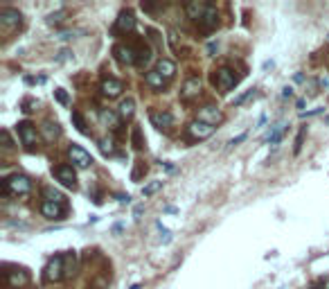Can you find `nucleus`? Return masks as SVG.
<instances>
[{
  "label": "nucleus",
  "instance_id": "nucleus-27",
  "mask_svg": "<svg viewBox=\"0 0 329 289\" xmlns=\"http://www.w3.org/2000/svg\"><path fill=\"white\" fill-rule=\"evenodd\" d=\"M72 122L77 124V129H79L81 134H88V127H86V122H84V118H81L79 111H72Z\"/></svg>",
  "mask_w": 329,
  "mask_h": 289
},
{
  "label": "nucleus",
  "instance_id": "nucleus-21",
  "mask_svg": "<svg viewBox=\"0 0 329 289\" xmlns=\"http://www.w3.org/2000/svg\"><path fill=\"white\" fill-rule=\"evenodd\" d=\"M7 283L9 287H25L30 283V276L25 271H16V273H7Z\"/></svg>",
  "mask_w": 329,
  "mask_h": 289
},
{
  "label": "nucleus",
  "instance_id": "nucleus-36",
  "mask_svg": "<svg viewBox=\"0 0 329 289\" xmlns=\"http://www.w3.org/2000/svg\"><path fill=\"white\" fill-rule=\"evenodd\" d=\"M302 138H304V129H302V131H300V134H297L296 147H293V151H296V154H300V149H302Z\"/></svg>",
  "mask_w": 329,
  "mask_h": 289
},
{
  "label": "nucleus",
  "instance_id": "nucleus-34",
  "mask_svg": "<svg viewBox=\"0 0 329 289\" xmlns=\"http://www.w3.org/2000/svg\"><path fill=\"white\" fill-rule=\"evenodd\" d=\"M0 136H2V143H5V144H2V147H5V149H11V147H14V144H11L9 131H5V129H2V134H0Z\"/></svg>",
  "mask_w": 329,
  "mask_h": 289
},
{
  "label": "nucleus",
  "instance_id": "nucleus-38",
  "mask_svg": "<svg viewBox=\"0 0 329 289\" xmlns=\"http://www.w3.org/2000/svg\"><path fill=\"white\" fill-rule=\"evenodd\" d=\"M318 287H320V289H329V276H327V278H323V280H320V283H318Z\"/></svg>",
  "mask_w": 329,
  "mask_h": 289
},
{
  "label": "nucleus",
  "instance_id": "nucleus-39",
  "mask_svg": "<svg viewBox=\"0 0 329 289\" xmlns=\"http://www.w3.org/2000/svg\"><path fill=\"white\" fill-rule=\"evenodd\" d=\"M320 86H323V88H329V77L327 75L320 77Z\"/></svg>",
  "mask_w": 329,
  "mask_h": 289
},
{
  "label": "nucleus",
  "instance_id": "nucleus-2",
  "mask_svg": "<svg viewBox=\"0 0 329 289\" xmlns=\"http://www.w3.org/2000/svg\"><path fill=\"white\" fill-rule=\"evenodd\" d=\"M66 257L64 255H57L52 257L48 264H45V280L48 283H57V280H61L66 276Z\"/></svg>",
  "mask_w": 329,
  "mask_h": 289
},
{
  "label": "nucleus",
  "instance_id": "nucleus-16",
  "mask_svg": "<svg viewBox=\"0 0 329 289\" xmlns=\"http://www.w3.org/2000/svg\"><path fill=\"white\" fill-rule=\"evenodd\" d=\"M217 25H219V14H217V7H214V5H207L205 16L201 18V27L210 32V30H214Z\"/></svg>",
  "mask_w": 329,
  "mask_h": 289
},
{
  "label": "nucleus",
  "instance_id": "nucleus-31",
  "mask_svg": "<svg viewBox=\"0 0 329 289\" xmlns=\"http://www.w3.org/2000/svg\"><path fill=\"white\" fill-rule=\"evenodd\" d=\"M142 172H147V167H144L142 161H138V165H135V170H133V181H138V179L142 177Z\"/></svg>",
  "mask_w": 329,
  "mask_h": 289
},
{
  "label": "nucleus",
  "instance_id": "nucleus-35",
  "mask_svg": "<svg viewBox=\"0 0 329 289\" xmlns=\"http://www.w3.org/2000/svg\"><path fill=\"white\" fill-rule=\"evenodd\" d=\"M250 95H255V91H253V88H250V91H246L244 95H239L237 100H234V104H237V107H239V104H244V102H246V100H248Z\"/></svg>",
  "mask_w": 329,
  "mask_h": 289
},
{
  "label": "nucleus",
  "instance_id": "nucleus-15",
  "mask_svg": "<svg viewBox=\"0 0 329 289\" xmlns=\"http://www.w3.org/2000/svg\"><path fill=\"white\" fill-rule=\"evenodd\" d=\"M133 27H135V16H133L131 11H122V14L117 16L115 32H131Z\"/></svg>",
  "mask_w": 329,
  "mask_h": 289
},
{
  "label": "nucleus",
  "instance_id": "nucleus-37",
  "mask_svg": "<svg viewBox=\"0 0 329 289\" xmlns=\"http://www.w3.org/2000/svg\"><path fill=\"white\" fill-rule=\"evenodd\" d=\"M320 111H323V108H313V111H309V113H300V118H307V115H318Z\"/></svg>",
  "mask_w": 329,
  "mask_h": 289
},
{
  "label": "nucleus",
  "instance_id": "nucleus-41",
  "mask_svg": "<svg viewBox=\"0 0 329 289\" xmlns=\"http://www.w3.org/2000/svg\"><path fill=\"white\" fill-rule=\"evenodd\" d=\"M309 289H320V287H318V285H316V287H309Z\"/></svg>",
  "mask_w": 329,
  "mask_h": 289
},
{
  "label": "nucleus",
  "instance_id": "nucleus-29",
  "mask_svg": "<svg viewBox=\"0 0 329 289\" xmlns=\"http://www.w3.org/2000/svg\"><path fill=\"white\" fill-rule=\"evenodd\" d=\"M133 147H135V149H142V147H144L142 136H140V129L138 127H133Z\"/></svg>",
  "mask_w": 329,
  "mask_h": 289
},
{
  "label": "nucleus",
  "instance_id": "nucleus-22",
  "mask_svg": "<svg viewBox=\"0 0 329 289\" xmlns=\"http://www.w3.org/2000/svg\"><path fill=\"white\" fill-rule=\"evenodd\" d=\"M99 118L104 124H108L111 129H120V118H117L113 111H108V108H104V111L99 113Z\"/></svg>",
  "mask_w": 329,
  "mask_h": 289
},
{
  "label": "nucleus",
  "instance_id": "nucleus-4",
  "mask_svg": "<svg viewBox=\"0 0 329 289\" xmlns=\"http://www.w3.org/2000/svg\"><path fill=\"white\" fill-rule=\"evenodd\" d=\"M68 156H70V161H72V165L79 167V170H86V167L93 165L91 154H88L84 147H79V144H72V147L68 149Z\"/></svg>",
  "mask_w": 329,
  "mask_h": 289
},
{
  "label": "nucleus",
  "instance_id": "nucleus-32",
  "mask_svg": "<svg viewBox=\"0 0 329 289\" xmlns=\"http://www.w3.org/2000/svg\"><path fill=\"white\" fill-rule=\"evenodd\" d=\"M149 59H151V50H149V48L140 50V52H138V61H140V64H144V61H149Z\"/></svg>",
  "mask_w": 329,
  "mask_h": 289
},
{
  "label": "nucleus",
  "instance_id": "nucleus-18",
  "mask_svg": "<svg viewBox=\"0 0 329 289\" xmlns=\"http://www.w3.org/2000/svg\"><path fill=\"white\" fill-rule=\"evenodd\" d=\"M185 11H187V16H190V18H194V21L201 23V18L205 16V11H207V5H205V2L194 0V2H190V5L185 7Z\"/></svg>",
  "mask_w": 329,
  "mask_h": 289
},
{
  "label": "nucleus",
  "instance_id": "nucleus-24",
  "mask_svg": "<svg viewBox=\"0 0 329 289\" xmlns=\"http://www.w3.org/2000/svg\"><path fill=\"white\" fill-rule=\"evenodd\" d=\"M99 149L104 156H111L113 151H115V143H113V138H101L99 140Z\"/></svg>",
  "mask_w": 329,
  "mask_h": 289
},
{
  "label": "nucleus",
  "instance_id": "nucleus-33",
  "mask_svg": "<svg viewBox=\"0 0 329 289\" xmlns=\"http://www.w3.org/2000/svg\"><path fill=\"white\" fill-rule=\"evenodd\" d=\"M54 95H57V100L61 104H68V93H66L64 88H57V91H54Z\"/></svg>",
  "mask_w": 329,
  "mask_h": 289
},
{
  "label": "nucleus",
  "instance_id": "nucleus-11",
  "mask_svg": "<svg viewBox=\"0 0 329 289\" xmlns=\"http://www.w3.org/2000/svg\"><path fill=\"white\" fill-rule=\"evenodd\" d=\"M124 91V84L120 79H104L101 81V95L108 97V100H113V97H120Z\"/></svg>",
  "mask_w": 329,
  "mask_h": 289
},
{
  "label": "nucleus",
  "instance_id": "nucleus-30",
  "mask_svg": "<svg viewBox=\"0 0 329 289\" xmlns=\"http://www.w3.org/2000/svg\"><path fill=\"white\" fill-rule=\"evenodd\" d=\"M66 16V11H57V14H50L48 16V25H59V23L64 21Z\"/></svg>",
  "mask_w": 329,
  "mask_h": 289
},
{
  "label": "nucleus",
  "instance_id": "nucleus-19",
  "mask_svg": "<svg viewBox=\"0 0 329 289\" xmlns=\"http://www.w3.org/2000/svg\"><path fill=\"white\" fill-rule=\"evenodd\" d=\"M133 113H135V100H133V97L122 100V102H120V108H117V115L122 120H129V118H133Z\"/></svg>",
  "mask_w": 329,
  "mask_h": 289
},
{
  "label": "nucleus",
  "instance_id": "nucleus-20",
  "mask_svg": "<svg viewBox=\"0 0 329 289\" xmlns=\"http://www.w3.org/2000/svg\"><path fill=\"white\" fill-rule=\"evenodd\" d=\"M156 70H158L164 79H171V77L176 75V64L171 59H160L158 66H156Z\"/></svg>",
  "mask_w": 329,
  "mask_h": 289
},
{
  "label": "nucleus",
  "instance_id": "nucleus-13",
  "mask_svg": "<svg viewBox=\"0 0 329 289\" xmlns=\"http://www.w3.org/2000/svg\"><path fill=\"white\" fill-rule=\"evenodd\" d=\"M198 93H201V79H198V77H190V79L185 81V86H183L181 97L183 100H194Z\"/></svg>",
  "mask_w": 329,
  "mask_h": 289
},
{
  "label": "nucleus",
  "instance_id": "nucleus-3",
  "mask_svg": "<svg viewBox=\"0 0 329 289\" xmlns=\"http://www.w3.org/2000/svg\"><path fill=\"white\" fill-rule=\"evenodd\" d=\"M18 136H21L23 144H25L27 149H34L38 144V131L32 122H21L18 124Z\"/></svg>",
  "mask_w": 329,
  "mask_h": 289
},
{
  "label": "nucleus",
  "instance_id": "nucleus-7",
  "mask_svg": "<svg viewBox=\"0 0 329 289\" xmlns=\"http://www.w3.org/2000/svg\"><path fill=\"white\" fill-rule=\"evenodd\" d=\"M214 84H217L219 91H230L234 84H237V77H234V72L230 68H221L217 70V77H214Z\"/></svg>",
  "mask_w": 329,
  "mask_h": 289
},
{
  "label": "nucleus",
  "instance_id": "nucleus-8",
  "mask_svg": "<svg viewBox=\"0 0 329 289\" xmlns=\"http://www.w3.org/2000/svg\"><path fill=\"white\" fill-rule=\"evenodd\" d=\"M198 120H201V122H205V124H210V127H217V124L223 120V113L219 111L217 107L207 104V107L198 108Z\"/></svg>",
  "mask_w": 329,
  "mask_h": 289
},
{
  "label": "nucleus",
  "instance_id": "nucleus-25",
  "mask_svg": "<svg viewBox=\"0 0 329 289\" xmlns=\"http://www.w3.org/2000/svg\"><path fill=\"white\" fill-rule=\"evenodd\" d=\"M163 187V181H151V183H147V185L142 187V197H151V194H156Z\"/></svg>",
  "mask_w": 329,
  "mask_h": 289
},
{
  "label": "nucleus",
  "instance_id": "nucleus-40",
  "mask_svg": "<svg viewBox=\"0 0 329 289\" xmlns=\"http://www.w3.org/2000/svg\"><path fill=\"white\" fill-rule=\"evenodd\" d=\"M241 140H246V134H241V136H237V138H232V140H230V144H237V143H241Z\"/></svg>",
  "mask_w": 329,
  "mask_h": 289
},
{
  "label": "nucleus",
  "instance_id": "nucleus-12",
  "mask_svg": "<svg viewBox=\"0 0 329 289\" xmlns=\"http://www.w3.org/2000/svg\"><path fill=\"white\" fill-rule=\"evenodd\" d=\"M21 11L16 9H0V25L7 30H14L16 25H21Z\"/></svg>",
  "mask_w": 329,
  "mask_h": 289
},
{
  "label": "nucleus",
  "instance_id": "nucleus-10",
  "mask_svg": "<svg viewBox=\"0 0 329 289\" xmlns=\"http://www.w3.org/2000/svg\"><path fill=\"white\" fill-rule=\"evenodd\" d=\"M54 177L61 181V185L77 187V177H74V170L70 165H59L57 170H54Z\"/></svg>",
  "mask_w": 329,
  "mask_h": 289
},
{
  "label": "nucleus",
  "instance_id": "nucleus-17",
  "mask_svg": "<svg viewBox=\"0 0 329 289\" xmlns=\"http://www.w3.org/2000/svg\"><path fill=\"white\" fill-rule=\"evenodd\" d=\"M144 81H147L149 88H156V91H163L164 84H167V79L160 75L158 70H149L147 75H144Z\"/></svg>",
  "mask_w": 329,
  "mask_h": 289
},
{
  "label": "nucleus",
  "instance_id": "nucleus-6",
  "mask_svg": "<svg viewBox=\"0 0 329 289\" xmlns=\"http://www.w3.org/2000/svg\"><path fill=\"white\" fill-rule=\"evenodd\" d=\"M187 134H190V138H194V140H205L214 134V127L201 122V120H194L192 124H187Z\"/></svg>",
  "mask_w": 329,
  "mask_h": 289
},
{
  "label": "nucleus",
  "instance_id": "nucleus-5",
  "mask_svg": "<svg viewBox=\"0 0 329 289\" xmlns=\"http://www.w3.org/2000/svg\"><path fill=\"white\" fill-rule=\"evenodd\" d=\"M113 52H115V59L120 61L122 66H131L138 61V52H135V48H131V45H124V43H120V45H115L113 48Z\"/></svg>",
  "mask_w": 329,
  "mask_h": 289
},
{
  "label": "nucleus",
  "instance_id": "nucleus-28",
  "mask_svg": "<svg viewBox=\"0 0 329 289\" xmlns=\"http://www.w3.org/2000/svg\"><path fill=\"white\" fill-rule=\"evenodd\" d=\"M284 131H287V124H280V127H277L275 131H273V134L268 136V143H271V144H277V143H280V138H282V134H284Z\"/></svg>",
  "mask_w": 329,
  "mask_h": 289
},
{
  "label": "nucleus",
  "instance_id": "nucleus-23",
  "mask_svg": "<svg viewBox=\"0 0 329 289\" xmlns=\"http://www.w3.org/2000/svg\"><path fill=\"white\" fill-rule=\"evenodd\" d=\"M43 136L48 143H52L54 138H59V124L57 122H45L43 124Z\"/></svg>",
  "mask_w": 329,
  "mask_h": 289
},
{
  "label": "nucleus",
  "instance_id": "nucleus-1",
  "mask_svg": "<svg viewBox=\"0 0 329 289\" xmlns=\"http://www.w3.org/2000/svg\"><path fill=\"white\" fill-rule=\"evenodd\" d=\"M32 190V181L25 177V174H11L2 181V192L14 194V197H23Z\"/></svg>",
  "mask_w": 329,
  "mask_h": 289
},
{
  "label": "nucleus",
  "instance_id": "nucleus-26",
  "mask_svg": "<svg viewBox=\"0 0 329 289\" xmlns=\"http://www.w3.org/2000/svg\"><path fill=\"white\" fill-rule=\"evenodd\" d=\"M45 197H48V201H54V204L64 201V194L59 192V190H54V187H45Z\"/></svg>",
  "mask_w": 329,
  "mask_h": 289
},
{
  "label": "nucleus",
  "instance_id": "nucleus-14",
  "mask_svg": "<svg viewBox=\"0 0 329 289\" xmlns=\"http://www.w3.org/2000/svg\"><path fill=\"white\" fill-rule=\"evenodd\" d=\"M41 213H43V217H48V219H61V217H64V206L54 204V201H43Z\"/></svg>",
  "mask_w": 329,
  "mask_h": 289
},
{
  "label": "nucleus",
  "instance_id": "nucleus-9",
  "mask_svg": "<svg viewBox=\"0 0 329 289\" xmlns=\"http://www.w3.org/2000/svg\"><path fill=\"white\" fill-rule=\"evenodd\" d=\"M151 122H154L156 129H163V131H167V129L174 127V115H171L169 111H151Z\"/></svg>",
  "mask_w": 329,
  "mask_h": 289
}]
</instances>
